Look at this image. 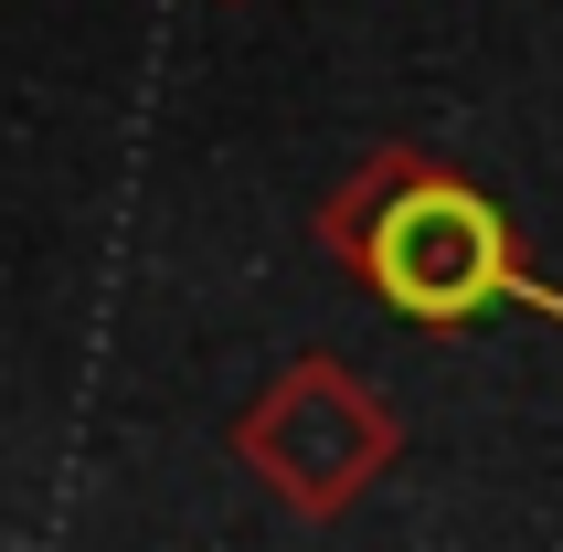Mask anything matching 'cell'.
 Masks as SVG:
<instances>
[{"mask_svg": "<svg viewBox=\"0 0 563 552\" xmlns=\"http://www.w3.org/2000/svg\"><path fill=\"white\" fill-rule=\"evenodd\" d=\"M351 245H362V276L405 319H478L510 287V223L468 181H437V170L383 181L351 223Z\"/></svg>", "mask_w": 563, "mask_h": 552, "instance_id": "obj_1", "label": "cell"}]
</instances>
